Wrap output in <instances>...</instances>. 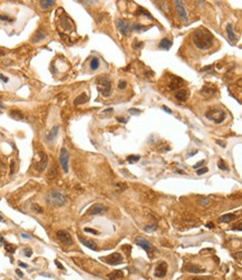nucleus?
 <instances>
[{"mask_svg":"<svg viewBox=\"0 0 242 280\" xmlns=\"http://www.w3.org/2000/svg\"><path fill=\"white\" fill-rule=\"evenodd\" d=\"M193 43L201 50H208L213 46L214 37L210 30L204 27L198 28L193 33Z\"/></svg>","mask_w":242,"mask_h":280,"instance_id":"1","label":"nucleus"},{"mask_svg":"<svg viewBox=\"0 0 242 280\" xmlns=\"http://www.w3.org/2000/svg\"><path fill=\"white\" fill-rule=\"evenodd\" d=\"M46 202L52 206H63L67 202V198L59 191H50L46 197Z\"/></svg>","mask_w":242,"mask_h":280,"instance_id":"2","label":"nucleus"},{"mask_svg":"<svg viewBox=\"0 0 242 280\" xmlns=\"http://www.w3.org/2000/svg\"><path fill=\"white\" fill-rule=\"evenodd\" d=\"M96 83H97V89L98 92L101 93L102 95L104 97H108L110 96V93H112V83L108 77L106 76H99L96 79Z\"/></svg>","mask_w":242,"mask_h":280,"instance_id":"3","label":"nucleus"},{"mask_svg":"<svg viewBox=\"0 0 242 280\" xmlns=\"http://www.w3.org/2000/svg\"><path fill=\"white\" fill-rule=\"evenodd\" d=\"M206 117L208 120L212 121L213 123L221 124L224 120H225L227 114H225L222 109H219V108H211V109H209V111L206 112Z\"/></svg>","mask_w":242,"mask_h":280,"instance_id":"4","label":"nucleus"},{"mask_svg":"<svg viewBox=\"0 0 242 280\" xmlns=\"http://www.w3.org/2000/svg\"><path fill=\"white\" fill-rule=\"evenodd\" d=\"M47 164H48V156L44 152H39L37 153L36 157L34 161V166L36 171L38 172H43L44 170L46 169Z\"/></svg>","mask_w":242,"mask_h":280,"instance_id":"5","label":"nucleus"},{"mask_svg":"<svg viewBox=\"0 0 242 280\" xmlns=\"http://www.w3.org/2000/svg\"><path fill=\"white\" fill-rule=\"evenodd\" d=\"M135 242H136V244H137V246L141 247L142 249L144 250L147 255H151L153 252H155V251H156V249H155V248L153 247V244H152L150 241H147L146 239H144V238L137 237L136 239H135Z\"/></svg>","mask_w":242,"mask_h":280,"instance_id":"6","label":"nucleus"},{"mask_svg":"<svg viewBox=\"0 0 242 280\" xmlns=\"http://www.w3.org/2000/svg\"><path fill=\"white\" fill-rule=\"evenodd\" d=\"M101 260L103 261L107 262L108 265H112V266H117L122 263L123 262V257L121 253L118 252H115V253H112V255H107V257H104V258H101Z\"/></svg>","mask_w":242,"mask_h":280,"instance_id":"7","label":"nucleus"},{"mask_svg":"<svg viewBox=\"0 0 242 280\" xmlns=\"http://www.w3.org/2000/svg\"><path fill=\"white\" fill-rule=\"evenodd\" d=\"M59 162L60 165L64 170L65 173H68V162H69V153L65 148H63L60 150V154H59Z\"/></svg>","mask_w":242,"mask_h":280,"instance_id":"8","label":"nucleus"},{"mask_svg":"<svg viewBox=\"0 0 242 280\" xmlns=\"http://www.w3.org/2000/svg\"><path fill=\"white\" fill-rule=\"evenodd\" d=\"M57 239L64 246H71V244H73V238L69 234V232H67V231L65 230H59L57 232Z\"/></svg>","mask_w":242,"mask_h":280,"instance_id":"9","label":"nucleus"},{"mask_svg":"<svg viewBox=\"0 0 242 280\" xmlns=\"http://www.w3.org/2000/svg\"><path fill=\"white\" fill-rule=\"evenodd\" d=\"M107 211V208H105L103 204L101 203H95L93 204L90 208L88 209V211L86 212L87 216H97V214H102Z\"/></svg>","mask_w":242,"mask_h":280,"instance_id":"10","label":"nucleus"},{"mask_svg":"<svg viewBox=\"0 0 242 280\" xmlns=\"http://www.w3.org/2000/svg\"><path fill=\"white\" fill-rule=\"evenodd\" d=\"M116 26H117V28H118V30H120L124 36H129V35L131 34V31H132V25L129 24L127 21H125V20H121V19L120 20H117Z\"/></svg>","mask_w":242,"mask_h":280,"instance_id":"11","label":"nucleus"},{"mask_svg":"<svg viewBox=\"0 0 242 280\" xmlns=\"http://www.w3.org/2000/svg\"><path fill=\"white\" fill-rule=\"evenodd\" d=\"M184 84V80L182 79L181 77L179 76H173L171 77V80L169 82V84H167V86H169V88L171 89V90H176V89L181 88L182 86H183Z\"/></svg>","mask_w":242,"mask_h":280,"instance_id":"12","label":"nucleus"},{"mask_svg":"<svg viewBox=\"0 0 242 280\" xmlns=\"http://www.w3.org/2000/svg\"><path fill=\"white\" fill-rule=\"evenodd\" d=\"M174 7H175V10L178 15L180 16V18L183 20V21H187V15H186V11H185V7H184L183 2L180 1V0H176L174 1Z\"/></svg>","mask_w":242,"mask_h":280,"instance_id":"13","label":"nucleus"},{"mask_svg":"<svg viewBox=\"0 0 242 280\" xmlns=\"http://www.w3.org/2000/svg\"><path fill=\"white\" fill-rule=\"evenodd\" d=\"M166 272H167V263L165 261H159L156 267H155V272H154L155 277L157 278L165 277Z\"/></svg>","mask_w":242,"mask_h":280,"instance_id":"14","label":"nucleus"},{"mask_svg":"<svg viewBox=\"0 0 242 280\" xmlns=\"http://www.w3.org/2000/svg\"><path fill=\"white\" fill-rule=\"evenodd\" d=\"M183 269L185 271H187V272H192V274H200V272H203V271H204L203 268L199 267V266H196V265H193V263H187V265L184 266Z\"/></svg>","mask_w":242,"mask_h":280,"instance_id":"15","label":"nucleus"},{"mask_svg":"<svg viewBox=\"0 0 242 280\" xmlns=\"http://www.w3.org/2000/svg\"><path fill=\"white\" fill-rule=\"evenodd\" d=\"M78 239H79V241L82 242V244H84L85 247H87L88 249H90V250H95V251H97V246H96V243L94 242L93 240H89V239H85V238L80 237V236H78Z\"/></svg>","mask_w":242,"mask_h":280,"instance_id":"16","label":"nucleus"},{"mask_svg":"<svg viewBox=\"0 0 242 280\" xmlns=\"http://www.w3.org/2000/svg\"><path fill=\"white\" fill-rule=\"evenodd\" d=\"M175 98L178 99V101H180V102H185L187 99V97H189V92H187L186 89H180V90H178V92L175 93Z\"/></svg>","mask_w":242,"mask_h":280,"instance_id":"17","label":"nucleus"},{"mask_svg":"<svg viewBox=\"0 0 242 280\" xmlns=\"http://www.w3.org/2000/svg\"><path fill=\"white\" fill-rule=\"evenodd\" d=\"M58 132H59V126H54L52 127L50 131H49V133L47 134V136H46V140L48 142H52L57 137V135H58Z\"/></svg>","mask_w":242,"mask_h":280,"instance_id":"18","label":"nucleus"},{"mask_svg":"<svg viewBox=\"0 0 242 280\" xmlns=\"http://www.w3.org/2000/svg\"><path fill=\"white\" fill-rule=\"evenodd\" d=\"M89 99V96L86 94V93H82L78 97H76L75 98V101H74V104L76 105V106H78V105H82V104H85V103L88 102Z\"/></svg>","mask_w":242,"mask_h":280,"instance_id":"19","label":"nucleus"},{"mask_svg":"<svg viewBox=\"0 0 242 280\" xmlns=\"http://www.w3.org/2000/svg\"><path fill=\"white\" fill-rule=\"evenodd\" d=\"M227 34H228V38H229V40H230L231 43H234V41L236 40V35L234 34V31H233L232 24H228Z\"/></svg>","mask_w":242,"mask_h":280,"instance_id":"20","label":"nucleus"},{"mask_svg":"<svg viewBox=\"0 0 242 280\" xmlns=\"http://www.w3.org/2000/svg\"><path fill=\"white\" fill-rule=\"evenodd\" d=\"M172 45H173V43H172L171 40L167 39V38H163L161 41H159V47L161 48V49H166L169 50L170 48L172 47Z\"/></svg>","mask_w":242,"mask_h":280,"instance_id":"21","label":"nucleus"},{"mask_svg":"<svg viewBox=\"0 0 242 280\" xmlns=\"http://www.w3.org/2000/svg\"><path fill=\"white\" fill-rule=\"evenodd\" d=\"M46 38V33L44 30H41V29H39V30H37V33L35 34V36L33 37V43H38V41H40V40H43Z\"/></svg>","mask_w":242,"mask_h":280,"instance_id":"22","label":"nucleus"},{"mask_svg":"<svg viewBox=\"0 0 242 280\" xmlns=\"http://www.w3.org/2000/svg\"><path fill=\"white\" fill-rule=\"evenodd\" d=\"M236 214H233V213H228V214H224V216L221 217L220 222H222V223H229V222L233 221V220H236Z\"/></svg>","mask_w":242,"mask_h":280,"instance_id":"23","label":"nucleus"},{"mask_svg":"<svg viewBox=\"0 0 242 280\" xmlns=\"http://www.w3.org/2000/svg\"><path fill=\"white\" fill-rule=\"evenodd\" d=\"M39 5L41 9H48L55 5V1L54 0H40Z\"/></svg>","mask_w":242,"mask_h":280,"instance_id":"24","label":"nucleus"},{"mask_svg":"<svg viewBox=\"0 0 242 280\" xmlns=\"http://www.w3.org/2000/svg\"><path fill=\"white\" fill-rule=\"evenodd\" d=\"M122 277H123V271H121V270H115L107 276V278L109 280H118Z\"/></svg>","mask_w":242,"mask_h":280,"instance_id":"25","label":"nucleus"},{"mask_svg":"<svg viewBox=\"0 0 242 280\" xmlns=\"http://www.w3.org/2000/svg\"><path fill=\"white\" fill-rule=\"evenodd\" d=\"M9 116L11 117V118H13V120H22V117H24V115H22V113L20 111H17V109H12L11 112L9 113Z\"/></svg>","mask_w":242,"mask_h":280,"instance_id":"26","label":"nucleus"},{"mask_svg":"<svg viewBox=\"0 0 242 280\" xmlns=\"http://www.w3.org/2000/svg\"><path fill=\"white\" fill-rule=\"evenodd\" d=\"M148 28H151V26H148V27H146V26H143L141 25V24H133L132 25V30H135V31H140V33H143V31L147 30Z\"/></svg>","mask_w":242,"mask_h":280,"instance_id":"27","label":"nucleus"},{"mask_svg":"<svg viewBox=\"0 0 242 280\" xmlns=\"http://www.w3.org/2000/svg\"><path fill=\"white\" fill-rule=\"evenodd\" d=\"M137 15H143V16H145V17H148L150 19H153V17H152V15L150 13V11L148 10H146V9H144L143 7H138L137 8Z\"/></svg>","mask_w":242,"mask_h":280,"instance_id":"28","label":"nucleus"},{"mask_svg":"<svg viewBox=\"0 0 242 280\" xmlns=\"http://www.w3.org/2000/svg\"><path fill=\"white\" fill-rule=\"evenodd\" d=\"M99 64H101V63H99V59H98L97 57H94V58L92 59V62H90V65H89V66H90V69H92V71H97L98 67H99Z\"/></svg>","mask_w":242,"mask_h":280,"instance_id":"29","label":"nucleus"},{"mask_svg":"<svg viewBox=\"0 0 242 280\" xmlns=\"http://www.w3.org/2000/svg\"><path fill=\"white\" fill-rule=\"evenodd\" d=\"M140 160H141V156H140V155H129V156L127 157V161L129 162V164H134V163H136V162H138Z\"/></svg>","mask_w":242,"mask_h":280,"instance_id":"30","label":"nucleus"},{"mask_svg":"<svg viewBox=\"0 0 242 280\" xmlns=\"http://www.w3.org/2000/svg\"><path fill=\"white\" fill-rule=\"evenodd\" d=\"M143 45H144V44L142 43V41H138L137 39H135L134 43H133V45H132V47L134 48L135 50H137V49H141L142 47H143Z\"/></svg>","mask_w":242,"mask_h":280,"instance_id":"31","label":"nucleus"},{"mask_svg":"<svg viewBox=\"0 0 242 280\" xmlns=\"http://www.w3.org/2000/svg\"><path fill=\"white\" fill-rule=\"evenodd\" d=\"M199 203L202 206H206L211 203V199H210V198H203V199H201V200L199 201Z\"/></svg>","mask_w":242,"mask_h":280,"instance_id":"32","label":"nucleus"},{"mask_svg":"<svg viewBox=\"0 0 242 280\" xmlns=\"http://www.w3.org/2000/svg\"><path fill=\"white\" fill-rule=\"evenodd\" d=\"M218 167L220 170H223V171H228L229 170V167H228L227 165H225V163L223 162V160H220L218 163Z\"/></svg>","mask_w":242,"mask_h":280,"instance_id":"33","label":"nucleus"},{"mask_svg":"<svg viewBox=\"0 0 242 280\" xmlns=\"http://www.w3.org/2000/svg\"><path fill=\"white\" fill-rule=\"evenodd\" d=\"M5 248H6L7 251H8V252H10V253H13V252H15V250H16L15 247L10 246L9 243H5Z\"/></svg>","mask_w":242,"mask_h":280,"instance_id":"34","label":"nucleus"},{"mask_svg":"<svg viewBox=\"0 0 242 280\" xmlns=\"http://www.w3.org/2000/svg\"><path fill=\"white\" fill-rule=\"evenodd\" d=\"M31 209H33V211H35V212H37V213H43V209H41L38 204H33V205H31Z\"/></svg>","mask_w":242,"mask_h":280,"instance_id":"35","label":"nucleus"},{"mask_svg":"<svg viewBox=\"0 0 242 280\" xmlns=\"http://www.w3.org/2000/svg\"><path fill=\"white\" fill-rule=\"evenodd\" d=\"M0 20H1V21H7V22L13 21V19L12 18H10L8 16H3V15H0Z\"/></svg>","mask_w":242,"mask_h":280,"instance_id":"36","label":"nucleus"},{"mask_svg":"<svg viewBox=\"0 0 242 280\" xmlns=\"http://www.w3.org/2000/svg\"><path fill=\"white\" fill-rule=\"evenodd\" d=\"M202 92L203 93H208V94H210V93L212 92H215V88L214 87H212V88H210V87L208 86V85H206V86L202 88Z\"/></svg>","mask_w":242,"mask_h":280,"instance_id":"37","label":"nucleus"},{"mask_svg":"<svg viewBox=\"0 0 242 280\" xmlns=\"http://www.w3.org/2000/svg\"><path fill=\"white\" fill-rule=\"evenodd\" d=\"M156 230V225L155 224H152V225H146L144 228V231L145 232H152V231Z\"/></svg>","mask_w":242,"mask_h":280,"instance_id":"38","label":"nucleus"},{"mask_svg":"<svg viewBox=\"0 0 242 280\" xmlns=\"http://www.w3.org/2000/svg\"><path fill=\"white\" fill-rule=\"evenodd\" d=\"M117 86H118L120 89H125L126 87H127V82H126V80H120Z\"/></svg>","mask_w":242,"mask_h":280,"instance_id":"39","label":"nucleus"},{"mask_svg":"<svg viewBox=\"0 0 242 280\" xmlns=\"http://www.w3.org/2000/svg\"><path fill=\"white\" fill-rule=\"evenodd\" d=\"M84 231H85V232H88V233H92V234H96V236H98V234H99V231L95 230V229H89V228H85V229H84Z\"/></svg>","mask_w":242,"mask_h":280,"instance_id":"40","label":"nucleus"},{"mask_svg":"<svg viewBox=\"0 0 242 280\" xmlns=\"http://www.w3.org/2000/svg\"><path fill=\"white\" fill-rule=\"evenodd\" d=\"M24 253H25V255L26 257H31V255H33V250L30 249V248H25L24 249Z\"/></svg>","mask_w":242,"mask_h":280,"instance_id":"41","label":"nucleus"},{"mask_svg":"<svg viewBox=\"0 0 242 280\" xmlns=\"http://www.w3.org/2000/svg\"><path fill=\"white\" fill-rule=\"evenodd\" d=\"M129 113L131 115H138L141 112H140V109H136V108H131V109H129Z\"/></svg>","mask_w":242,"mask_h":280,"instance_id":"42","label":"nucleus"},{"mask_svg":"<svg viewBox=\"0 0 242 280\" xmlns=\"http://www.w3.org/2000/svg\"><path fill=\"white\" fill-rule=\"evenodd\" d=\"M208 172V167H202V169H199L198 171H196V173H198V175H201V174H204V173Z\"/></svg>","mask_w":242,"mask_h":280,"instance_id":"43","label":"nucleus"},{"mask_svg":"<svg viewBox=\"0 0 242 280\" xmlns=\"http://www.w3.org/2000/svg\"><path fill=\"white\" fill-rule=\"evenodd\" d=\"M116 186H117V188H120V190H118L120 192H123L126 188H127V186H126V184H120V183H117Z\"/></svg>","mask_w":242,"mask_h":280,"instance_id":"44","label":"nucleus"},{"mask_svg":"<svg viewBox=\"0 0 242 280\" xmlns=\"http://www.w3.org/2000/svg\"><path fill=\"white\" fill-rule=\"evenodd\" d=\"M204 163H206V161L203 160V161H201V162H198V163H196V164H195V165H194V166H193V167H194V169H199L200 166H202V165H203V164H204Z\"/></svg>","mask_w":242,"mask_h":280,"instance_id":"45","label":"nucleus"},{"mask_svg":"<svg viewBox=\"0 0 242 280\" xmlns=\"http://www.w3.org/2000/svg\"><path fill=\"white\" fill-rule=\"evenodd\" d=\"M162 108H163V109H164V111L166 112V113H167V114H172V111H171V109H170L169 107H167V106H165V105H163V106H162Z\"/></svg>","mask_w":242,"mask_h":280,"instance_id":"46","label":"nucleus"},{"mask_svg":"<svg viewBox=\"0 0 242 280\" xmlns=\"http://www.w3.org/2000/svg\"><path fill=\"white\" fill-rule=\"evenodd\" d=\"M55 263H56V266H57V267L59 268V269H61V270H64V266L61 265V263L58 261V260H56V261H55Z\"/></svg>","mask_w":242,"mask_h":280,"instance_id":"47","label":"nucleus"},{"mask_svg":"<svg viewBox=\"0 0 242 280\" xmlns=\"http://www.w3.org/2000/svg\"><path fill=\"white\" fill-rule=\"evenodd\" d=\"M116 120L118 121V122H122V123H127V120L124 118V117H117Z\"/></svg>","mask_w":242,"mask_h":280,"instance_id":"48","label":"nucleus"},{"mask_svg":"<svg viewBox=\"0 0 242 280\" xmlns=\"http://www.w3.org/2000/svg\"><path fill=\"white\" fill-rule=\"evenodd\" d=\"M217 144L221 145V148H225V143H224V142H222V141H219V140H218V141H217Z\"/></svg>","mask_w":242,"mask_h":280,"instance_id":"49","label":"nucleus"},{"mask_svg":"<svg viewBox=\"0 0 242 280\" xmlns=\"http://www.w3.org/2000/svg\"><path fill=\"white\" fill-rule=\"evenodd\" d=\"M16 274H18V276H19V277H20V278H22V277H24V274H22V272H21V271H20V270H19V269H17V270H16Z\"/></svg>","mask_w":242,"mask_h":280,"instance_id":"50","label":"nucleus"},{"mask_svg":"<svg viewBox=\"0 0 242 280\" xmlns=\"http://www.w3.org/2000/svg\"><path fill=\"white\" fill-rule=\"evenodd\" d=\"M0 79L2 80V82H5V83H7V82H8V78H7V77H5L3 75H0Z\"/></svg>","mask_w":242,"mask_h":280,"instance_id":"51","label":"nucleus"},{"mask_svg":"<svg viewBox=\"0 0 242 280\" xmlns=\"http://www.w3.org/2000/svg\"><path fill=\"white\" fill-rule=\"evenodd\" d=\"M206 227H208V228H210V229H213V228H214V224H213L212 222H209V223H206Z\"/></svg>","mask_w":242,"mask_h":280,"instance_id":"52","label":"nucleus"},{"mask_svg":"<svg viewBox=\"0 0 242 280\" xmlns=\"http://www.w3.org/2000/svg\"><path fill=\"white\" fill-rule=\"evenodd\" d=\"M21 237L22 238H26V239H30V236H28V234H26V233H21Z\"/></svg>","mask_w":242,"mask_h":280,"instance_id":"53","label":"nucleus"},{"mask_svg":"<svg viewBox=\"0 0 242 280\" xmlns=\"http://www.w3.org/2000/svg\"><path fill=\"white\" fill-rule=\"evenodd\" d=\"M19 266L22 268H28V266L26 265V263H22V262H20V261H19Z\"/></svg>","mask_w":242,"mask_h":280,"instance_id":"54","label":"nucleus"},{"mask_svg":"<svg viewBox=\"0 0 242 280\" xmlns=\"http://www.w3.org/2000/svg\"><path fill=\"white\" fill-rule=\"evenodd\" d=\"M192 280H206L204 278H194V279H192Z\"/></svg>","mask_w":242,"mask_h":280,"instance_id":"55","label":"nucleus"},{"mask_svg":"<svg viewBox=\"0 0 242 280\" xmlns=\"http://www.w3.org/2000/svg\"><path fill=\"white\" fill-rule=\"evenodd\" d=\"M176 172H178L179 174H184V172H183V171H180V170H178V171H176Z\"/></svg>","mask_w":242,"mask_h":280,"instance_id":"56","label":"nucleus"},{"mask_svg":"<svg viewBox=\"0 0 242 280\" xmlns=\"http://www.w3.org/2000/svg\"><path fill=\"white\" fill-rule=\"evenodd\" d=\"M0 221H1V222H3V221H5V220H3V218H2V217H1V216H0Z\"/></svg>","mask_w":242,"mask_h":280,"instance_id":"57","label":"nucleus"}]
</instances>
